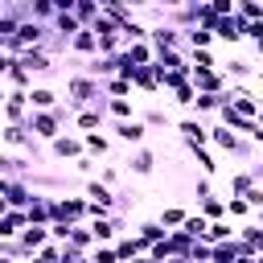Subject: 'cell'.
I'll list each match as a JSON object with an SVG mask.
<instances>
[{"label":"cell","instance_id":"1","mask_svg":"<svg viewBox=\"0 0 263 263\" xmlns=\"http://www.w3.org/2000/svg\"><path fill=\"white\" fill-rule=\"evenodd\" d=\"M25 132H29V136H33L37 144H41V140L49 144V140H58V136H62L66 127H62V123L53 119V111H29V119H25Z\"/></svg>","mask_w":263,"mask_h":263},{"label":"cell","instance_id":"2","mask_svg":"<svg viewBox=\"0 0 263 263\" xmlns=\"http://www.w3.org/2000/svg\"><path fill=\"white\" fill-rule=\"evenodd\" d=\"M218 119H222V127H226V132H242V136H251V140H263V127H259V119H247V115L230 111L226 103L218 107Z\"/></svg>","mask_w":263,"mask_h":263},{"label":"cell","instance_id":"3","mask_svg":"<svg viewBox=\"0 0 263 263\" xmlns=\"http://www.w3.org/2000/svg\"><path fill=\"white\" fill-rule=\"evenodd\" d=\"M189 86H193V95H226V74L222 70H193Z\"/></svg>","mask_w":263,"mask_h":263},{"label":"cell","instance_id":"4","mask_svg":"<svg viewBox=\"0 0 263 263\" xmlns=\"http://www.w3.org/2000/svg\"><path fill=\"white\" fill-rule=\"evenodd\" d=\"M205 132H210V140H214L218 148H226V152H234V156H242V160H251V156H255V148H251V144H242L234 132H226L222 123H214V127H205Z\"/></svg>","mask_w":263,"mask_h":263},{"label":"cell","instance_id":"5","mask_svg":"<svg viewBox=\"0 0 263 263\" xmlns=\"http://www.w3.org/2000/svg\"><path fill=\"white\" fill-rule=\"evenodd\" d=\"M16 66L33 78V74H49V70H53V58H49L45 49H25V53H16Z\"/></svg>","mask_w":263,"mask_h":263},{"label":"cell","instance_id":"6","mask_svg":"<svg viewBox=\"0 0 263 263\" xmlns=\"http://www.w3.org/2000/svg\"><path fill=\"white\" fill-rule=\"evenodd\" d=\"M49 156H70V160H78V156H86L82 152V136H70V132H62L58 140H49Z\"/></svg>","mask_w":263,"mask_h":263},{"label":"cell","instance_id":"7","mask_svg":"<svg viewBox=\"0 0 263 263\" xmlns=\"http://www.w3.org/2000/svg\"><path fill=\"white\" fill-rule=\"evenodd\" d=\"M16 242H21L25 255H33V251H41V247L49 242V230H45V226H25V230L16 234Z\"/></svg>","mask_w":263,"mask_h":263},{"label":"cell","instance_id":"8","mask_svg":"<svg viewBox=\"0 0 263 263\" xmlns=\"http://www.w3.org/2000/svg\"><path fill=\"white\" fill-rule=\"evenodd\" d=\"M111 132H115L123 144H136V148H140V144H144V136H148V127H144L140 119H123V123H115Z\"/></svg>","mask_w":263,"mask_h":263},{"label":"cell","instance_id":"9","mask_svg":"<svg viewBox=\"0 0 263 263\" xmlns=\"http://www.w3.org/2000/svg\"><path fill=\"white\" fill-rule=\"evenodd\" d=\"M111 247H115V259H119V263H132L136 255H144V251H148V247H144L136 234H123V238H115Z\"/></svg>","mask_w":263,"mask_h":263},{"label":"cell","instance_id":"10","mask_svg":"<svg viewBox=\"0 0 263 263\" xmlns=\"http://www.w3.org/2000/svg\"><path fill=\"white\" fill-rule=\"evenodd\" d=\"M127 168H132V173H136V177H148V173H152V168H156V156H152V152H148V148H136V152H132V156H127Z\"/></svg>","mask_w":263,"mask_h":263},{"label":"cell","instance_id":"11","mask_svg":"<svg viewBox=\"0 0 263 263\" xmlns=\"http://www.w3.org/2000/svg\"><path fill=\"white\" fill-rule=\"evenodd\" d=\"M255 185H259V168H251V173H234V181H230V197H247Z\"/></svg>","mask_w":263,"mask_h":263},{"label":"cell","instance_id":"12","mask_svg":"<svg viewBox=\"0 0 263 263\" xmlns=\"http://www.w3.org/2000/svg\"><path fill=\"white\" fill-rule=\"evenodd\" d=\"M230 238H234V230H230V222H226V218H222V222H210V226H205V234H201V242H205V247H214V242H230Z\"/></svg>","mask_w":263,"mask_h":263},{"label":"cell","instance_id":"13","mask_svg":"<svg viewBox=\"0 0 263 263\" xmlns=\"http://www.w3.org/2000/svg\"><path fill=\"white\" fill-rule=\"evenodd\" d=\"M123 53H127L132 66H152V45H148V41H132V45H123Z\"/></svg>","mask_w":263,"mask_h":263},{"label":"cell","instance_id":"14","mask_svg":"<svg viewBox=\"0 0 263 263\" xmlns=\"http://www.w3.org/2000/svg\"><path fill=\"white\" fill-rule=\"evenodd\" d=\"M4 144H12V148H29L33 136H29L25 127H8V123H4V127H0V148H4Z\"/></svg>","mask_w":263,"mask_h":263},{"label":"cell","instance_id":"15","mask_svg":"<svg viewBox=\"0 0 263 263\" xmlns=\"http://www.w3.org/2000/svg\"><path fill=\"white\" fill-rule=\"evenodd\" d=\"M205 226H210V222H205V218H201V214H185V222H181V226H177V230H181V234H185V238H193V242H197V238H201V234H205Z\"/></svg>","mask_w":263,"mask_h":263},{"label":"cell","instance_id":"16","mask_svg":"<svg viewBox=\"0 0 263 263\" xmlns=\"http://www.w3.org/2000/svg\"><path fill=\"white\" fill-rule=\"evenodd\" d=\"M136 238H140L144 247H152V242H164V238H168V230H164L160 222H144V226L136 230Z\"/></svg>","mask_w":263,"mask_h":263},{"label":"cell","instance_id":"17","mask_svg":"<svg viewBox=\"0 0 263 263\" xmlns=\"http://www.w3.org/2000/svg\"><path fill=\"white\" fill-rule=\"evenodd\" d=\"M66 247H74V251H82V255H90V247H95V238H90V230H86V226H70V238H66Z\"/></svg>","mask_w":263,"mask_h":263},{"label":"cell","instance_id":"18","mask_svg":"<svg viewBox=\"0 0 263 263\" xmlns=\"http://www.w3.org/2000/svg\"><path fill=\"white\" fill-rule=\"evenodd\" d=\"M201 218L205 222H222L226 218V201L222 197H201Z\"/></svg>","mask_w":263,"mask_h":263},{"label":"cell","instance_id":"19","mask_svg":"<svg viewBox=\"0 0 263 263\" xmlns=\"http://www.w3.org/2000/svg\"><path fill=\"white\" fill-rule=\"evenodd\" d=\"M99 90H103V99H107V95H111V99H123V95H132V82H123V78H103Z\"/></svg>","mask_w":263,"mask_h":263},{"label":"cell","instance_id":"20","mask_svg":"<svg viewBox=\"0 0 263 263\" xmlns=\"http://www.w3.org/2000/svg\"><path fill=\"white\" fill-rule=\"evenodd\" d=\"M107 136H99V132H86L82 136V152H90V156H107Z\"/></svg>","mask_w":263,"mask_h":263},{"label":"cell","instance_id":"21","mask_svg":"<svg viewBox=\"0 0 263 263\" xmlns=\"http://www.w3.org/2000/svg\"><path fill=\"white\" fill-rule=\"evenodd\" d=\"M70 49H74V53H95V33H90V29H78V33L70 37Z\"/></svg>","mask_w":263,"mask_h":263},{"label":"cell","instance_id":"22","mask_svg":"<svg viewBox=\"0 0 263 263\" xmlns=\"http://www.w3.org/2000/svg\"><path fill=\"white\" fill-rule=\"evenodd\" d=\"M132 86H140V90H160V86H156V74H152V66H136V74H132Z\"/></svg>","mask_w":263,"mask_h":263},{"label":"cell","instance_id":"23","mask_svg":"<svg viewBox=\"0 0 263 263\" xmlns=\"http://www.w3.org/2000/svg\"><path fill=\"white\" fill-rule=\"evenodd\" d=\"M234 12H238L247 25H259V16H263V8H259L255 0H242V4H234ZM238 16H234V21H238Z\"/></svg>","mask_w":263,"mask_h":263},{"label":"cell","instance_id":"24","mask_svg":"<svg viewBox=\"0 0 263 263\" xmlns=\"http://www.w3.org/2000/svg\"><path fill=\"white\" fill-rule=\"evenodd\" d=\"M185 214H189V210H181V205H168V210L160 214V226H164V230H177V226L185 222Z\"/></svg>","mask_w":263,"mask_h":263},{"label":"cell","instance_id":"25","mask_svg":"<svg viewBox=\"0 0 263 263\" xmlns=\"http://www.w3.org/2000/svg\"><path fill=\"white\" fill-rule=\"evenodd\" d=\"M107 111H111V115H115L119 123H123V119H136V115H132V103H127V99H107Z\"/></svg>","mask_w":263,"mask_h":263},{"label":"cell","instance_id":"26","mask_svg":"<svg viewBox=\"0 0 263 263\" xmlns=\"http://www.w3.org/2000/svg\"><path fill=\"white\" fill-rule=\"evenodd\" d=\"M189 152L197 156V164H201V177H214V173H218V164H214V156H210L205 148H189Z\"/></svg>","mask_w":263,"mask_h":263},{"label":"cell","instance_id":"27","mask_svg":"<svg viewBox=\"0 0 263 263\" xmlns=\"http://www.w3.org/2000/svg\"><path fill=\"white\" fill-rule=\"evenodd\" d=\"M74 127H103V115L99 111H82V115H74Z\"/></svg>","mask_w":263,"mask_h":263},{"label":"cell","instance_id":"28","mask_svg":"<svg viewBox=\"0 0 263 263\" xmlns=\"http://www.w3.org/2000/svg\"><path fill=\"white\" fill-rule=\"evenodd\" d=\"M86 259H90V263H119V259H115V247H95Z\"/></svg>","mask_w":263,"mask_h":263},{"label":"cell","instance_id":"29","mask_svg":"<svg viewBox=\"0 0 263 263\" xmlns=\"http://www.w3.org/2000/svg\"><path fill=\"white\" fill-rule=\"evenodd\" d=\"M173 95H177V103H181V107H193V99H197L189 82H181V86H173Z\"/></svg>","mask_w":263,"mask_h":263},{"label":"cell","instance_id":"30","mask_svg":"<svg viewBox=\"0 0 263 263\" xmlns=\"http://www.w3.org/2000/svg\"><path fill=\"white\" fill-rule=\"evenodd\" d=\"M95 181H99V185H107V189H111V185H115V181H119V168H115V164H107V168H99V177H95Z\"/></svg>","mask_w":263,"mask_h":263},{"label":"cell","instance_id":"31","mask_svg":"<svg viewBox=\"0 0 263 263\" xmlns=\"http://www.w3.org/2000/svg\"><path fill=\"white\" fill-rule=\"evenodd\" d=\"M226 214H230V218H247L251 210H247V201H242V197H230V201H226Z\"/></svg>","mask_w":263,"mask_h":263},{"label":"cell","instance_id":"32","mask_svg":"<svg viewBox=\"0 0 263 263\" xmlns=\"http://www.w3.org/2000/svg\"><path fill=\"white\" fill-rule=\"evenodd\" d=\"M74 168H78L82 177H90V173H95V160H90V156H78V160H74Z\"/></svg>","mask_w":263,"mask_h":263},{"label":"cell","instance_id":"33","mask_svg":"<svg viewBox=\"0 0 263 263\" xmlns=\"http://www.w3.org/2000/svg\"><path fill=\"white\" fill-rule=\"evenodd\" d=\"M197 197H214V189H210V177H201V181H197Z\"/></svg>","mask_w":263,"mask_h":263},{"label":"cell","instance_id":"34","mask_svg":"<svg viewBox=\"0 0 263 263\" xmlns=\"http://www.w3.org/2000/svg\"><path fill=\"white\" fill-rule=\"evenodd\" d=\"M132 263H152V259H148V255H136V259H132Z\"/></svg>","mask_w":263,"mask_h":263},{"label":"cell","instance_id":"35","mask_svg":"<svg viewBox=\"0 0 263 263\" xmlns=\"http://www.w3.org/2000/svg\"><path fill=\"white\" fill-rule=\"evenodd\" d=\"M4 95H8V90H4V82H0V103H4Z\"/></svg>","mask_w":263,"mask_h":263},{"label":"cell","instance_id":"36","mask_svg":"<svg viewBox=\"0 0 263 263\" xmlns=\"http://www.w3.org/2000/svg\"><path fill=\"white\" fill-rule=\"evenodd\" d=\"M0 263H12V259H4V255H0Z\"/></svg>","mask_w":263,"mask_h":263},{"label":"cell","instance_id":"37","mask_svg":"<svg viewBox=\"0 0 263 263\" xmlns=\"http://www.w3.org/2000/svg\"><path fill=\"white\" fill-rule=\"evenodd\" d=\"M0 127H4V123H0Z\"/></svg>","mask_w":263,"mask_h":263}]
</instances>
